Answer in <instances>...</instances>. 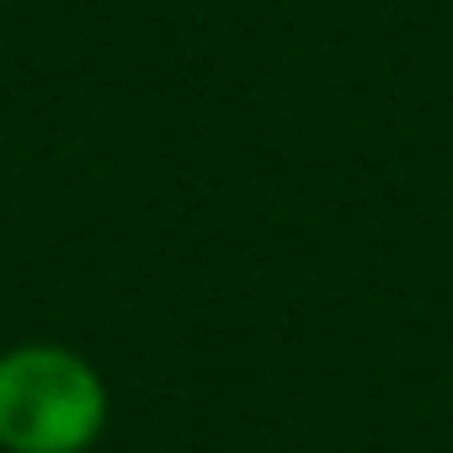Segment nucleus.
<instances>
[{"instance_id": "1", "label": "nucleus", "mask_w": 453, "mask_h": 453, "mask_svg": "<svg viewBox=\"0 0 453 453\" xmlns=\"http://www.w3.org/2000/svg\"><path fill=\"white\" fill-rule=\"evenodd\" d=\"M107 426L102 373L54 342L0 352V453H86Z\"/></svg>"}]
</instances>
